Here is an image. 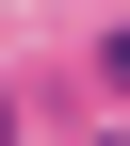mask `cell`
Returning <instances> with one entry per match:
<instances>
[{
	"instance_id": "obj_1",
	"label": "cell",
	"mask_w": 130,
	"mask_h": 146,
	"mask_svg": "<svg viewBox=\"0 0 130 146\" xmlns=\"http://www.w3.org/2000/svg\"><path fill=\"white\" fill-rule=\"evenodd\" d=\"M0 98H16V81H0ZM0 130H16V114H0Z\"/></svg>"
}]
</instances>
